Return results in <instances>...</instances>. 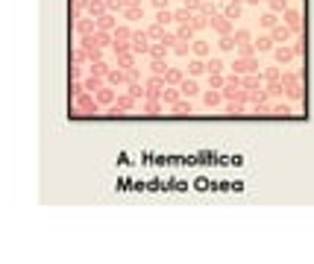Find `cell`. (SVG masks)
<instances>
[{
    "mask_svg": "<svg viewBox=\"0 0 314 264\" xmlns=\"http://www.w3.org/2000/svg\"><path fill=\"white\" fill-rule=\"evenodd\" d=\"M291 47H294V53H297V56H299V53H302V47H305V41H302V38H299V41H294V44H291Z\"/></svg>",
    "mask_w": 314,
    "mask_h": 264,
    "instance_id": "obj_61",
    "label": "cell"
},
{
    "mask_svg": "<svg viewBox=\"0 0 314 264\" xmlns=\"http://www.w3.org/2000/svg\"><path fill=\"white\" fill-rule=\"evenodd\" d=\"M194 15H197V12H191L188 6H182V9L174 12V21H176V24H194Z\"/></svg>",
    "mask_w": 314,
    "mask_h": 264,
    "instance_id": "obj_22",
    "label": "cell"
},
{
    "mask_svg": "<svg viewBox=\"0 0 314 264\" xmlns=\"http://www.w3.org/2000/svg\"><path fill=\"white\" fill-rule=\"evenodd\" d=\"M206 70H209V73H223L226 65H223L220 56H209V59H206Z\"/></svg>",
    "mask_w": 314,
    "mask_h": 264,
    "instance_id": "obj_24",
    "label": "cell"
},
{
    "mask_svg": "<svg viewBox=\"0 0 314 264\" xmlns=\"http://www.w3.org/2000/svg\"><path fill=\"white\" fill-rule=\"evenodd\" d=\"M126 79H129V82H138V79H141V70H138V68H126Z\"/></svg>",
    "mask_w": 314,
    "mask_h": 264,
    "instance_id": "obj_59",
    "label": "cell"
},
{
    "mask_svg": "<svg viewBox=\"0 0 314 264\" xmlns=\"http://www.w3.org/2000/svg\"><path fill=\"white\" fill-rule=\"evenodd\" d=\"M126 6H141V0H126Z\"/></svg>",
    "mask_w": 314,
    "mask_h": 264,
    "instance_id": "obj_62",
    "label": "cell"
},
{
    "mask_svg": "<svg viewBox=\"0 0 314 264\" xmlns=\"http://www.w3.org/2000/svg\"><path fill=\"white\" fill-rule=\"evenodd\" d=\"M174 53H176V56H188V53H191V41H182V38H179V41L174 44Z\"/></svg>",
    "mask_w": 314,
    "mask_h": 264,
    "instance_id": "obj_49",
    "label": "cell"
},
{
    "mask_svg": "<svg viewBox=\"0 0 314 264\" xmlns=\"http://www.w3.org/2000/svg\"><path fill=\"white\" fill-rule=\"evenodd\" d=\"M253 44H256V50H259V53H270V50H276V47H273V44H276V41H273V35H262V38H256Z\"/></svg>",
    "mask_w": 314,
    "mask_h": 264,
    "instance_id": "obj_23",
    "label": "cell"
},
{
    "mask_svg": "<svg viewBox=\"0 0 314 264\" xmlns=\"http://www.w3.org/2000/svg\"><path fill=\"white\" fill-rule=\"evenodd\" d=\"M282 85L288 88V91L291 88H299V73H282Z\"/></svg>",
    "mask_w": 314,
    "mask_h": 264,
    "instance_id": "obj_42",
    "label": "cell"
},
{
    "mask_svg": "<svg viewBox=\"0 0 314 264\" xmlns=\"http://www.w3.org/2000/svg\"><path fill=\"white\" fill-rule=\"evenodd\" d=\"M282 24H288L294 33H299V30H302V15H299L297 9H288V12L282 15Z\"/></svg>",
    "mask_w": 314,
    "mask_h": 264,
    "instance_id": "obj_11",
    "label": "cell"
},
{
    "mask_svg": "<svg viewBox=\"0 0 314 264\" xmlns=\"http://www.w3.org/2000/svg\"><path fill=\"white\" fill-rule=\"evenodd\" d=\"M86 91V85H83V79H73L70 82V100H76V97H80Z\"/></svg>",
    "mask_w": 314,
    "mask_h": 264,
    "instance_id": "obj_52",
    "label": "cell"
},
{
    "mask_svg": "<svg viewBox=\"0 0 314 264\" xmlns=\"http://www.w3.org/2000/svg\"><path fill=\"white\" fill-rule=\"evenodd\" d=\"M126 94H132L135 100H141V97H147V88H144V82H129V91Z\"/></svg>",
    "mask_w": 314,
    "mask_h": 264,
    "instance_id": "obj_39",
    "label": "cell"
},
{
    "mask_svg": "<svg viewBox=\"0 0 314 264\" xmlns=\"http://www.w3.org/2000/svg\"><path fill=\"white\" fill-rule=\"evenodd\" d=\"M144 112H147V115H162V112H165L162 97H144Z\"/></svg>",
    "mask_w": 314,
    "mask_h": 264,
    "instance_id": "obj_15",
    "label": "cell"
},
{
    "mask_svg": "<svg viewBox=\"0 0 314 264\" xmlns=\"http://www.w3.org/2000/svg\"><path fill=\"white\" fill-rule=\"evenodd\" d=\"M259 50H256V44L250 41V44H238V56L235 59H250V56H256Z\"/></svg>",
    "mask_w": 314,
    "mask_h": 264,
    "instance_id": "obj_37",
    "label": "cell"
},
{
    "mask_svg": "<svg viewBox=\"0 0 314 264\" xmlns=\"http://www.w3.org/2000/svg\"><path fill=\"white\" fill-rule=\"evenodd\" d=\"M267 94L270 97H282V94H288V88L282 85V79L279 82H267Z\"/></svg>",
    "mask_w": 314,
    "mask_h": 264,
    "instance_id": "obj_36",
    "label": "cell"
},
{
    "mask_svg": "<svg viewBox=\"0 0 314 264\" xmlns=\"http://www.w3.org/2000/svg\"><path fill=\"white\" fill-rule=\"evenodd\" d=\"M200 73H209V70H206V59H197V56H194V59L188 62V76L197 79Z\"/></svg>",
    "mask_w": 314,
    "mask_h": 264,
    "instance_id": "obj_20",
    "label": "cell"
},
{
    "mask_svg": "<svg viewBox=\"0 0 314 264\" xmlns=\"http://www.w3.org/2000/svg\"><path fill=\"white\" fill-rule=\"evenodd\" d=\"M150 3H153V9H156V12H159V9H168L171 0H150Z\"/></svg>",
    "mask_w": 314,
    "mask_h": 264,
    "instance_id": "obj_60",
    "label": "cell"
},
{
    "mask_svg": "<svg viewBox=\"0 0 314 264\" xmlns=\"http://www.w3.org/2000/svg\"><path fill=\"white\" fill-rule=\"evenodd\" d=\"M106 82H109V79H106V76H100V73H88V76L83 79L86 91H91V94H94V91H100V88H103Z\"/></svg>",
    "mask_w": 314,
    "mask_h": 264,
    "instance_id": "obj_9",
    "label": "cell"
},
{
    "mask_svg": "<svg viewBox=\"0 0 314 264\" xmlns=\"http://www.w3.org/2000/svg\"><path fill=\"white\" fill-rule=\"evenodd\" d=\"M270 35H273V41H276V44H285V41L294 35V30H291L288 24H276V27L270 30Z\"/></svg>",
    "mask_w": 314,
    "mask_h": 264,
    "instance_id": "obj_12",
    "label": "cell"
},
{
    "mask_svg": "<svg viewBox=\"0 0 314 264\" xmlns=\"http://www.w3.org/2000/svg\"><path fill=\"white\" fill-rule=\"evenodd\" d=\"M270 112H273V115H291V106H288V103H273Z\"/></svg>",
    "mask_w": 314,
    "mask_h": 264,
    "instance_id": "obj_55",
    "label": "cell"
},
{
    "mask_svg": "<svg viewBox=\"0 0 314 264\" xmlns=\"http://www.w3.org/2000/svg\"><path fill=\"white\" fill-rule=\"evenodd\" d=\"M179 91H182V97H194V94H200V82L194 76H185L182 85H179Z\"/></svg>",
    "mask_w": 314,
    "mask_h": 264,
    "instance_id": "obj_14",
    "label": "cell"
},
{
    "mask_svg": "<svg viewBox=\"0 0 314 264\" xmlns=\"http://www.w3.org/2000/svg\"><path fill=\"white\" fill-rule=\"evenodd\" d=\"M182 79H185V73H182L179 68H168V73H165V82H168V85H176V88H179Z\"/></svg>",
    "mask_w": 314,
    "mask_h": 264,
    "instance_id": "obj_25",
    "label": "cell"
},
{
    "mask_svg": "<svg viewBox=\"0 0 314 264\" xmlns=\"http://www.w3.org/2000/svg\"><path fill=\"white\" fill-rule=\"evenodd\" d=\"M262 82H264V76H262V73H247V76H241V85L247 88V91H259Z\"/></svg>",
    "mask_w": 314,
    "mask_h": 264,
    "instance_id": "obj_17",
    "label": "cell"
},
{
    "mask_svg": "<svg viewBox=\"0 0 314 264\" xmlns=\"http://www.w3.org/2000/svg\"><path fill=\"white\" fill-rule=\"evenodd\" d=\"M262 70H264V73H262L264 82H279V79H282V70H279V68H262Z\"/></svg>",
    "mask_w": 314,
    "mask_h": 264,
    "instance_id": "obj_45",
    "label": "cell"
},
{
    "mask_svg": "<svg viewBox=\"0 0 314 264\" xmlns=\"http://www.w3.org/2000/svg\"><path fill=\"white\" fill-rule=\"evenodd\" d=\"M194 24H179L176 27V38H182V41H194Z\"/></svg>",
    "mask_w": 314,
    "mask_h": 264,
    "instance_id": "obj_29",
    "label": "cell"
},
{
    "mask_svg": "<svg viewBox=\"0 0 314 264\" xmlns=\"http://www.w3.org/2000/svg\"><path fill=\"white\" fill-rule=\"evenodd\" d=\"M168 50H171V47H165L162 41H156V44L150 47V59H165V56H168Z\"/></svg>",
    "mask_w": 314,
    "mask_h": 264,
    "instance_id": "obj_38",
    "label": "cell"
},
{
    "mask_svg": "<svg viewBox=\"0 0 314 264\" xmlns=\"http://www.w3.org/2000/svg\"><path fill=\"white\" fill-rule=\"evenodd\" d=\"M106 6H109V12H123L126 0H106Z\"/></svg>",
    "mask_w": 314,
    "mask_h": 264,
    "instance_id": "obj_54",
    "label": "cell"
},
{
    "mask_svg": "<svg viewBox=\"0 0 314 264\" xmlns=\"http://www.w3.org/2000/svg\"><path fill=\"white\" fill-rule=\"evenodd\" d=\"M73 112L76 115H97L100 112V103H97V97L91 91H83L80 97L73 100Z\"/></svg>",
    "mask_w": 314,
    "mask_h": 264,
    "instance_id": "obj_1",
    "label": "cell"
},
{
    "mask_svg": "<svg viewBox=\"0 0 314 264\" xmlns=\"http://www.w3.org/2000/svg\"><path fill=\"white\" fill-rule=\"evenodd\" d=\"M232 38H235V44H250V41H253L250 30H244V27H241V30H235V33H232Z\"/></svg>",
    "mask_w": 314,
    "mask_h": 264,
    "instance_id": "obj_41",
    "label": "cell"
},
{
    "mask_svg": "<svg viewBox=\"0 0 314 264\" xmlns=\"http://www.w3.org/2000/svg\"><path fill=\"white\" fill-rule=\"evenodd\" d=\"M250 109L253 112H270V94H267V88L262 91H253V97H250Z\"/></svg>",
    "mask_w": 314,
    "mask_h": 264,
    "instance_id": "obj_6",
    "label": "cell"
},
{
    "mask_svg": "<svg viewBox=\"0 0 314 264\" xmlns=\"http://www.w3.org/2000/svg\"><path fill=\"white\" fill-rule=\"evenodd\" d=\"M191 53H194L197 59H209V56H211V44L203 41V38H194V41H191Z\"/></svg>",
    "mask_w": 314,
    "mask_h": 264,
    "instance_id": "obj_13",
    "label": "cell"
},
{
    "mask_svg": "<svg viewBox=\"0 0 314 264\" xmlns=\"http://www.w3.org/2000/svg\"><path fill=\"white\" fill-rule=\"evenodd\" d=\"M270 12L285 15V12H288V0H270Z\"/></svg>",
    "mask_w": 314,
    "mask_h": 264,
    "instance_id": "obj_51",
    "label": "cell"
},
{
    "mask_svg": "<svg viewBox=\"0 0 314 264\" xmlns=\"http://www.w3.org/2000/svg\"><path fill=\"white\" fill-rule=\"evenodd\" d=\"M176 100H182V91H179V88H176V85H168V88H165V91H162V103H165V106L171 109V106H174Z\"/></svg>",
    "mask_w": 314,
    "mask_h": 264,
    "instance_id": "obj_16",
    "label": "cell"
},
{
    "mask_svg": "<svg viewBox=\"0 0 314 264\" xmlns=\"http://www.w3.org/2000/svg\"><path fill=\"white\" fill-rule=\"evenodd\" d=\"M118 68H123V70L126 68H135V53H121L118 56Z\"/></svg>",
    "mask_w": 314,
    "mask_h": 264,
    "instance_id": "obj_44",
    "label": "cell"
},
{
    "mask_svg": "<svg viewBox=\"0 0 314 264\" xmlns=\"http://www.w3.org/2000/svg\"><path fill=\"white\" fill-rule=\"evenodd\" d=\"M150 73H156V76H165V73H168V65H165V59H150Z\"/></svg>",
    "mask_w": 314,
    "mask_h": 264,
    "instance_id": "obj_33",
    "label": "cell"
},
{
    "mask_svg": "<svg viewBox=\"0 0 314 264\" xmlns=\"http://www.w3.org/2000/svg\"><path fill=\"white\" fill-rule=\"evenodd\" d=\"M165 33H168V30H165L162 24H156V21L147 27V35H150V41H162V38H165Z\"/></svg>",
    "mask_w": 314,
    "mask_h": 264,
    "instance_id": "obj_27",
    "label": "cell"
},
{
    "mask_svg": "<svg viewBox=\"0 0 314 264\" xmlns=\"http://www.w3.org/2000/svg\"><path fill=\"white\" fill-rule=\"evenodd\" d=\"M156 24H162V27L176 24V21H174V12H171V9H159V12H156Z\"/></svg>",
    "mask_w": 314,
    "mask_h": 264,
    "instance_id": "obj_35",
    "label": "cell"
},
{
    "mask_svg": "<svg viewBox=\"0 0 314 264\" xmlns=\"http://www.w3.org/2000/svg\"><path fill=\"white\" fill-rule=\"evenodd\" d=\"M223 85H226L223 73H209V88H223Z\"/></svg>",
    "mask_w": 314,
    "mask_h": 264,
    "instance_id": "obj_50",
    "label": "cell"
},
{
    "mask_svg": "<svg viewBox=\"0 0 314 264\" xmlns=\"http://www.w3.org/2000/svg\"><path fill=\"white\" fill-rule=\"evenodd\" d=\"M70 79H86V70H83V65H73V68H70Z\"/></svg>",
    "mask_w": 314,
    "mask_h": 264,
    "instance_id": "obj_58",
    "label": "cell"
},
{
    "mask_svg": "<svg viewBox=\"0 0 314 264\" xmlns=\"http://www.w3.org/2000/svg\"><path fill=\"white\" fill-rule=\"evenodd\" d=\"M73 30H76V35H91V33H97V18H91V15H83V18H76L73 21Z\"/></svg>",
    "mask_w": 314,
    "mask_h": 264,
    "instance_id": "obj_5",
    "label": "cell"
},
{
    "mask_svg": "<svg viewBox=\"0 0 314 264\" xmlns=\"http://www.w3.org/2000/svg\"><path fill=\"white\" fill-rule=\"evenodd\" d=\"M217 47L223 50V53H229V50H235L238 44H235V38L232 35H220V41H217Z\"/></svg>",
    "mask_w": 314,
    "mask_h": 264,
    "instance_id": "obj_46",
    "label": "cell"
},
{
    "mask_svg": "<svg viewBox=\"0 0 314 264\" xmlns=\"http://www.w3.org/2000/svg\"><path fill=\"white\" fill-rule=\"evenodd\" d=\"M206 27H211V18L203 15V12H197L194 15V30H206Z\"/></svg>",
    "mask_w": 314,
    "mask_h": 264,
    "instance_id": "obj_47",
    "label": "cell"
},
{
    "mask_svg": "<svg viewBox=\"0 0 314 264\" xmlns=\"http://www.w3.org/2000/svg\"><path fill=\"white\" fill-rule=\"evenodd\" d=\"M123 18H126V21H141V18H144V9H141V6H126V9H123Z\"/></svg>",
    "mask_w": 314,
    "mask_h": 264,
    "instance_id": "obj_40",
    "label": "cell"
},
{
    "mask_svg": "<svg viewBox=\"0 0 314 264\" xmlns=\"http://www.w3.org/2000/svg\"><path fill=\"white\" fill-rule=\"evenodd\" d=\"M229 70H235V73H241V76H247V73H259L262 68H259V59H256V56H250V59H235Z\"/></svg>",
    "mask_w": 314,
    "mask_h": 264,
    "instance_id": "obj_2",
    "label": "cell"
},
{
    "mask_svg": "<svg viewBox=\"0 0 314 264\" xmlns=\"http://www.w3.org/2000/svg\"><path fill=\"white\" fill-rule=\"evenodd\" d=\"M182 6H188L191 12H200L203 9V0H182Z\"/></svg>",
    "mask_w": 314,
    "mask_h": 264,
    "instance_id": "obj_56",
    "label": "cell"
},
{
    "mask_svg": "<svg viewBox=\"0 0 314 264\" xmlns=\"http://www.w3.org/2000/svg\"><path fill=\"white\" fill-rule=\"evenodd\" d=\"M276 24H279V15H276V12H264V15L259 18V27H264V30H273Z\"/></svg>",
    "mask_w": 314,
    "mask_h": 264,
    "instance_id": "obj_31",
    "label": "cell"
},
{
    "mask_svg": "<svg viewBox=\"0 0 314 264\" xmlns=\"http://www.w3.org/2000/svg\"><path fill=\"white\" fill-rule=\"evenodd\" d=\"M106 12H109L106 0H88V12H86V15H91V18H103Z\"/></svg>",
    "mask_w": 314,
    "mask_h": 264,
    "instance_id": "obj_18",
    "label": "cell"
},
{
    "mask_svg": "<svg viewBox=\"0 0 314 264\" xmlns=\"http://www.w3.org/2000/svg\"><path fill=\"white\" fill-rule=\"evenodd\" d=\"M203 15H209V18H214L217 15V3H203V9H200Z\"/></svg>",
    "mask_w": 314,
    "mask_h": 264,
    "instance_id": "obj_57",
    "label": "cell"
},
{
    "mask_svg": "<svg viewBox=\"0 0 314 264\" xmlns=\"http://www.w3.org/2000/svg\"><path fill=\"white\" fill-rule=\"evenodd\" d=\"M244 3H253V6H259V3H262V0H244Z\"/></svg>",
    "mask_w": 314,
    "mask_h": 264,
    "instance_id": "obj_63",
    "label": "cell"
},
{
    "mask_svg": "<svg viewBox=\"0 0 314 264\" xmlns=\"http://www.w3.org/2000/svg\"><path fill=\"white\" fill-rule=\"evenodd\" d=\"M150 47H153V44H150V35H147V30H144V33H141V30H138V33H132V50H135V53H141V56H150Z\"/></svg>",
    "mask_w": 314,
    "mask_h": 264,
    "instance_id": "obj_7",
    "label": "cell"
},
{
    "mask_svg": "<svg viewBox=\"0 0 314 264\" xmlns=\"http://www.w3.org/2000/svg\"><path fill=\"white\" fill-rule=\"evenodd\" d=\"M203 103H206V109H217L223 103V91L220 88H209V91L203 94Z\"/></svg>",
    "mask_w": 314,
    "mask_h": 264,
    "instance_id": "obj_10",
    "label": "cell"
},
{
    "mask_svg": "<svg viewBox=\"0 0 314 264\" xmlns=\"http://www.w3.org/2000/svg\"><path fill=\"white\" fill-rule=\"evenodd\" d=\"M115 106H118L121 112H132V109H135V97H132V94H118Z\"/></svg>",
    "mask_w": 314,
    "mask_h": 264,
    "instance_id": "obj_26",
    "label": "cell"
},
{
    "mask_svg": "<svg viewBox=\"0 0 314 264\" xmlns=\"http://www.w3.org/2000/svg\"><path fill=\"white\" fill-rule=\"evenodd\" d=\"M94 97H97L100 109H109V106L118 100V94H115V85H109V82H106V85L100 88V91H94Z\"/></svg>",
    "mask_w": 314,
    "mask_h": 264,
    "instance_id": "obj_8",
    "label": "cell"
},
{
    "mask_svg": "<svg viewBox=\"0 0 314 264\" xmlns=\"http://www.w3.org/2000/svg\"><path fill=\"white\" fill-rule=\"evenodd\" d=\"M211 30H214L217 35H232V33H235V21L226 18L223 12H217V15L211 18Z\"/></svg>",
    "mask_w": 314,
    "mask_h": 264,
    "instance_id": "obj_3",
    "label": "cell"
},
{
    "mask_svg": "<svg viewBox=\"0 0 314 264\" xmlns=\"http://www.w3.org/2000/svg\"><path fill=\"white\" fill-rule=\"evenodd\" d=\"M294 56H297V53H294V47H285V44L273 50V59H276V65H288Z\"/></svg>",
    "mask_w": 314,
    "mask_h": 264,
    "instance_id": "obj_19",
    "label": "cell"
},
{
    "mask_svg": "<svg viewBox=\"0 0 314 264\" xmlns=\"http://www.w3.org/2000/svg\"><path fill=\"white\" fill-rule=\"evenodd\" d=\"M94 35H97L100 47H112V44H115V33H109V30H97Z\"/></svg>",
    "mask_w": 314,
    "mask_h": 264,
    "instance_id": "obj_34",
    "label": "cell"
},
{
    "mask_svg": "<svg viewBox=\"0 0 314 264\" xmlns=\"http://www.w3.org/2000/svg\"><path fill=\"white\" fill-rule=\"evenodd\" d=\"M106 79H109V85H115V88H118V85H129V79H126V70H123V68L109 70V76H106Z\"/></svg>",
    "mask_w": 314,
    "mask_h": 264,
    "instance_id": "obj_21",
    "label": "cell"
},
{
    "mask_svg": "<svg viewBox=\"0 0 314 264\" xmlns=\"http://www.w3.org/2000/svg\"><path fill=\"white\" fill-rule=\"evenodd\" d=\"M241 12H244V9H241V3H235V0L223 6V15H226V18H232V21H238V18H241Z\"/></svg>",
    "mask_w": 314,
    "mask_h": 264,
    "instance_id": "obj_30",
    "label": "cell"
},
{
    "mask_svg": "<svg viewBox=\"0 0 314 264\" xmlns=\"http://www.w3.org/2000/svg\"><path fill=\"white\" fill-rule=\"evenodd\" d=\"M115 38H121V41H132V30H129L126 24H118V27H115Z\"/></svg>",
    "mask_w": 314,
    "mask_h": 264,
    "instance_id": "obj_43",
    "label": "cell"
},
{
    "mask_svg": "<svg viewBox=\"0 0 314 264\" xmlns=\"http://www.w3.org/2000/svg\"><path fill=\"white\" fill-rule=\"evenodd\" d=\"M171 112H176V115H191V97H182V100H176V103L171 106Z\"/></svg>",
    "mask_w": 314,
    "mask_h": 264,
    "instance_id": "obj_32",
    "label": "cell"
},
{
    "mask_svg": "<svg viewBox=\"0 0 314 264\" xmlns=\"http://www.w3.org/2000/svg\"><path fill=\"white\" fill-rule=\"evenodd\" d=\"M144 88H147V97H162V91L168 88V82H165V76L150 73V76H147V82H144Z\"/></svg>",
    "mask_w": 314,
    "mask_h": 264,
    "instance_id": "obj_4",
    "label": "cell"
},
{
    "mask_svg": "<svg viewBox=\"0 0 314 264\" xmlns=\"http://www.w3.org/2000/svg\"><path fill=\"white\" fill-rule=\"evenodd\" d=\"M262 3H270V0H262Z\"/></svg>",
    "mask_w": 314,
    "mask_h": 264,
    "instance_id": "obj_64",
    "label": "cell"
},
{
    "mask_svg": "<svg viewBox=\"0 0 314 264\" xmlns=\"http://www.w3.org/2000/svg\"><path fill=\"white\" fill-rule=\"evenodd\" d=\"M115 12H106L103 18H97V30H109V33H115Z\"/></svg>",
    "mask_w": 314,
    "mask_h": 264,
    "instance_id": "obj_28",
    "label": "cell"
},
{
    "mask_svg": "<svg viewBox=\"0 0 314 264\" xmlns=\"http://www.w3.org/2000/svg\"><path fill=\"white\" fill-rule=\"evenodd\" d=\"M109 70H112V68H109V65H106V62L100 59V62H91V70H88V73H100V76H109Z\"/></svg>",
    "mask_w": 314,
    "mask_h": 264,
    "instance_id": "obj_48",
    "label": "cell"
},
{
    "mask_svg": "<svg viewBox=\"0 0 314 264\" xmlns=\"http://www.w3.org/2000/svg\"><path fill=\"white\" fill-rule=\"evenodd\" d=\"M70 62H73V65H83V62H88V56H86V50H83V47H76V50L70 53Z\"/></svg>",
    "mask_w": 314,
    "mask_h": 264,
    "instance_id": "obj_53",
    "label": "cell"
}]
</instances>
